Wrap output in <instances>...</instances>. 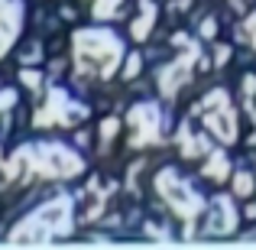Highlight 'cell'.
Instances as JSON below:
<instances>
[{"instance_id":"1","label":"cell","mask_w":256,"mask_h":250,"mask_svg":"<svg viewBox=\"0 0 256 250\" xmlns=\"http://www.w3.org/2000/svg\"><path fill=\"white\" fill-rule=\"evenodd\" d=\"M136 72H140V56H130V59H126V69H124V75H126V78H133Z\"/></svg>"}]
</instances>
